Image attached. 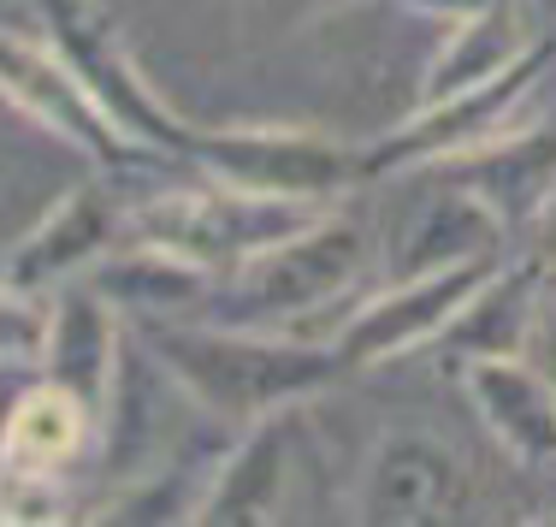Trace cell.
Segmentation results:
<instances>
[{
  "label": "cell",
  "instance_id": "e0dca14e",
  "mask_svg": "<svg viewBox=\"0 0 556 527\" xmlns=\"http://www.w3.org/2000/svg\"><path fill=\"white\" fill-rule=\"evenodd\" d=\"M551 279V261L545 255H527V261H497L492 279L480 285L468 302H462V314L444 326L439 344L462 362H473V355H515L527 338V321H533V302L545 291Z\"/></svg>",
  "mask_w": 556,
  "mask_h": 527
},
{
  "label": "cell",
  "instance_id": "ba28073f",
  "mask_svg": "<svg viewBox=\"0 0 556 527\" xmlns=\"http://www.w3.org/2000/svg\"><path fill=\"white\" fill-rule=\"evenodd\" d=\"M0 101H12L30 125H42L48 137L65 142V149L89 154V161L113 166V173L149 154L96 108V96L77 84L72 65H65L48 42H30V36L0 30Z\"/></svg>",
  "mask_w": 556,
  "mask_h": 527
},
{
  "label": "cell",
  "instance_id": "d4e9b609",
  "mask_svg": "<svg viewBox=\"0 0 556 527\" xmlns=\"http://www.w3.org/2000/svg\"><path fill=\"white\" fill-rule=\"evenodd\" d=\"M527 12H533V18H545V24H556V0H527Z\"/></svg>",
  "mask_w": 556,
  "mask_h": 527
},
{
  "label": "cell",
  "instance_id": "5b68a950",
  "mask_svg": "<svg viewBox=\"0 0 556 527\" xmlns=\"http://www.w3.org/2000/svg\"><path fill=\"white\" fill-rule=\"evenodd\" d=\"M314 214H326V208L285 202V196H249L207 178L202 190H166L142 202L130 214V237L178 249L184 261H195L219 279V273H237L243 261H255L261 249H273L278 237L302 231Z\"/></svg>",
  "mask_w": 556,
  "mask_h": 527
},
{
  "label": "cell",
  "instance_id": "7c38bea8",
  "mask_svg": "<svg viewBox=\"0 0 556 527\" xmlns=\"http://www.w3.org/2000/svg\"><path fill=\"white\" fill-rule=\"evenodd\" d=\"M130 237V208L113 196V184L84 178L36 219L18 243L7 249V279L24 285V291L48 297L60 285L84 279L108 249H118Z\"/></svg>",
  "mask_w": 556,
  "mask_h": 527
},
{
  "label": "cell",
  "instance_id": "30bf717a",
  "mask_svg": "<svg viewBox=\"0 0 556 527\" xmlns=\"http://www.w3.org/2000/svg\"><path fill=\"white\" fill-rule=\"evenodd\" d=\"M308 410L314 403H290L243 427L225 463L207 474L195 522L202 527H267L285 522L290 486H296V463H302V439H308Z\"/></svg>",
  "mask_w": 556,
  "mask_h": 527
},
{
  "label": "cell",
  "instance_id": "9c48e42d",
  "mask_svg": "<svg viewBox=\"0 0 556 527\" xmlns=\"http://www.w3.org/2000/svg\"><path fill=\"white\" fill-rule=\"evenodd\" d=\"M468 468L444 439L420 427H396L374 444L362 480H355V522L367 527H427L468 516Z\"/></svg>",
  "mask_w": 556,
  "mask_h": 527
},
{
  "label": "cell",
  "instance_id": "277c9868",
  "mask_svg": "<svg viewBox=\"0 0 556 527\" xmlns=\"http://www.w3.org/2000/svg\"><path fill=\"white\" fill-rule=\"evenodd\" d=\"M36 18L48 30V48L77 72V84L96 96V108L125 130L137 149L149 154H190L195 125L178 118L161 101V89L142 77L137 54L125 48V36L113 30V18L96 0H30Z\"/></svg>",
  "mask_w": 556,
  "mask_h": 527
},
{
  "label": "cell",
  "instance_id": "8992f818",
  "mask_svg": "<svg viewBox=\"0 0 556 527\" xmlns=\"http://www.w3.org/2000/svg\"><path fill=\"white\" fill-rule=\"evenodd\" d=\"M367 267V237L355 219L343 214H314L302 231L278 237L273 249H261L255 261H243L231 279V321L243 326H278L308 321L314 309L350 297V285Z\"/></svg>",
  "mask_w": 556,
  "mask_h": 527
},
{
  "label": "cell",
  "instance_id": "603a6c76",
  "mask_svg": "<svg viewBox=\"0 0 556 527\" xmlns=\"http://www.w3.org/2000/svg\"><path fill=\"white\" fill-rule=\"evenodd\" d=\"M391 7H403V12H415V18H432V24H462V18H480V12H492V7H509V0H391Z\"/></svg>",
  "mask_w": 556,
  "mask_h": 527
},
{
  "label": "cell",
  "instance_id": "ffe728a7",
  "mask_svg": "<svg viewBox=\"0 0 556 527\" xmlns=\"http://www.w3.org/2000/svg\"><path fill=\"white\" fill-rule=\"evenodd\" d=\"M48 338V302L0 273V367H36Z\"/></svg>",
  "mask_w": 556,
  "mask_h": 527
},
{
  "label": "cell",
  "instance_id": "4fadbf2b",
  "mask_svg": "<svg viewBox=\"0 0 556 527\" xmlns=\"http://www.w3.org/2000/svg\"><path fill=\"white\" fill-rule=\"evenodd\" d=\"M125 314L89 279H72L60 291H48V338H42V379L65 386L89 415L113 410L118 391V362H125Z\"/></svg>",
  "mask_w": 556,
  "mask_h": 527
},
{
  "label": "cell",
  "instance_id": "9a60e30c",
  "mask_svg": "<svg viewBox=\"0 0 556 527\" xmlns=\"http://www.w3.org/2000/svg\"><path fill=\"white\" fill-rule=\"evenodd\" d=\"M84 279L96 285L130 326L190 321V314L214 297V273L195 267V261H184L178 249L142 243V237H125L118 249H108Z\"/></svg>",
  "mask_w": 556,
  "mask_h": 527
},
{
  "label": "cell",
  "instance_id": "44dd1931",
  "mask_svg": "<svg viewBox=\"0 0 556 527\" xmlns=\"http://www.w3.org/2000/svg\"><path fill=\"white\" fill-rule=\"evenodd\" d=\"M184 474H161V480H137L130 492H118L113 504L96 510V522H195L202 492H184Z\"/></svg>",
  "mask_w": 556,
  "mask_h": 527
},
{
  "label": "cell",
  "instance_id": "52a82bcc",
  "mask_svg": "<svg viewBox=\"0 0 556 527\" xmlns=\"http://www.w3.org/2000/svg\"><path fill=\"white\" fill-rule=\"evenodd\" d=\"M503 255H473V261H450V267H427V273H403L386 291H374L367 302H355L350 321L332 332V350L343 355V367H386L396 355L439 344L444 326L462 314V302L492 279Z\"/></svg>",
  "mask_w": 556,
  "mask_h": 527
},
{
  "label": "cell",
  "instance_id": "d6986e66",
  "mask_svg": "<svg viewBox=\"0 0 556 527\" xmlns=\"http://www.w3.org/2000/svg\"><path fill=\"white\" fill-rule=\"evenodd\" d=\"M439 184V202L420 208L391 243V279L403 273H427V267H450V261H473V255H503V226L485 214L473 196H462L456 184L432 178Z\"/></svg>",
  "mask_w": 556,
  "mask_h": 527
},
{
  "label": "cell",
  "instance_id": "ac0fdd59",
  "mask_svg": "<svg viewBox=\"0 0 556 527\" xmlns=\"http://www.w3.org/2000/svg\"><path fill=\"white\" fill-rule=\"evenodd\" d=\"M533 42H539V30H533L527 0H509V7H492L480 18L450 24V36H444L439 54H432L415 101H444V96H462L473 84H492L503 65H515Z\"/></svg>",
  "mask_w": 556,
  "mask_h": 527
},
{
  "label": "cell",
  "instance_id": "8fae6325",
  "mask_svg": "<svg viewBox=\"0 0 556 527\" xmlns=\"http://www.w3.org/2000/svg\"><path fill=\"white\" fill-rule=\"evenodd\" d=\"M427 178H444L462 196H473L503 226V237L539 231V219L556 202V118L503 130V137L480 142V149L456 154V161L427 166Z\"/></svg>",
  "mask_w": 556,
  "mask_h": 527
},
{
  "label": "cell",
  "instance_id": "cb8c5ba5",
  "mask_svg": "<svg viewBox=\"0 0 556 527\" xmlns=\"http://www.w3.org/2000/svg\"><path fill=\"white\" fill-rule=\"evenodd\" d=\"M539 237H545V243H539L533 255H545V261H551V273H556V202H551V214L539 219Z\"/></svg>",
  "mask_w": 556,
  "mask_h": 527
},
{
  "label": "cell",
  "instance_id": "6da1fadb",
  "mask_svg": "<svg viewBox=\"0 0 556 527\" xmlns=\"http://www.w3.org/2000/svg\"><path fill=\"white\" fill-rule=\"evenodd\" d=\"M142 350L154 367H166L172 386L195 410L249 427V421L314 403L326 386H338L350 367L332 344H308L278 326H243V321H149L137 326Z\"/></svg>",
  "mask_w": 556,
  "mask_h": 527
},
{
  "label": "cell",
  "instance_id": "3957f363",
  "mask_svg": "<svg viewBox=\"0 0 556 527\" xmlns=\"http://www.w3.org/2000/svg\"><path fill=\"white\" fill-rule=\"evenodd\" d=\"M184 161L231 190L314 208H332L362 184V142H338L314 125H195Z\"/></svg>",
  "mask_w": 556,
  "mask_h": 527
},
{
  "label": "cell",
  "instance_id": "2e32d148",
  "mask_svg": "<svg viewBox=\"0 0 556 527\" xmlns=\"http://www.w3.org/2000/svg\"><path fill=\"white\" fill-rule=\"evenodd\" d=\"M101 421L84 410L65 386L42 379L30 386L0 421V468L12 474H42V480H65V468L89 451Z\"/></svg>",
  "mask_w": 556,
  "mask_h": 527
},
{
  "label": "cell",
  "instance_id": "7a4b0ae2",
  "mask_svg": "<svg viewBox=\"0 0 556 527\" xmlns=\"http://www.w3.org/2000/svg\"><path fill=\"white\" fill-rule=\"evenodd\" d=\"M556 60V36H539L515 65H503L492 84H473L462 96L444 101H415V113L403 125H391L386 137L362 142V184L374 178H403V173H427L439 161H456V154L480 149V142L503 137V130L521 125L533 89L545 84Z\"/></svg>",
  "mask_w": 556,
  "mask_h": 527
},
{
  "label": "cell",
  "instance_id": "5bb4252c",
  "mask_svg": "<svg viewBox=\"0 0 556 527\" xmlns=\"http://www.w3.org/2000/svg\"><path fill=\"white\" fill-rule=\"evenodd\" d=\"M462 386H468L480 427L492 432V444L509 463L556 468V391L521 350L462 362Z\"/></svg>",
  "mask_w": 556,
  "mask_h": 527
},
{
  "label": "cell",
  "instance_id": "7402d4cb",
  "mask_svg": "<svg viewBox=\"0 0 556 527\" xmlns=\"http://www.w3.org/2000/svg\"><path fill=\"white\" fill-rule=\"evenodd\" d=\"M521 355L551 379V391H556V273L545 279V291H539V302H533V321H527Z\"/></svg>",
  "mask_w": 556,
  "mask_h": 527
}]
</instances>
